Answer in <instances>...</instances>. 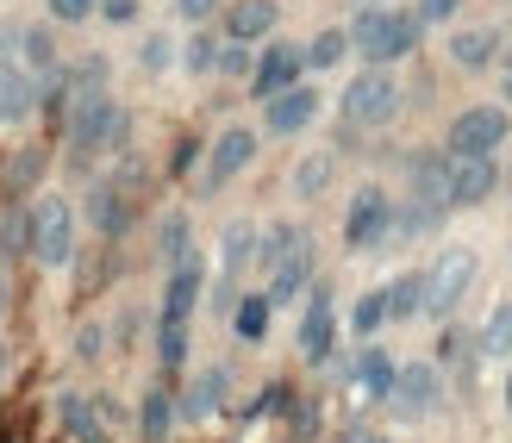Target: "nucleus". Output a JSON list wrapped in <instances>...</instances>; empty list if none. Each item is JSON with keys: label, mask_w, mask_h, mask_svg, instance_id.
<instances>
[{"label": "nucleus", "mask_w": 512, "mask_h": 443, "mask_svg": "<svg viewBox=\"0 0 512 443\" xmlns=\"http://www.w3.org/2000/svg\"><path fill=\"white\" fill-rule=\"evenodd\" d=\"M256 256H263V275H269L263 288L269 306H288L294 294L313 288V238H306V225H269Z\"/></svg>", "instance_id": "nucleus-1"}, {"label": "nucleus", "mask_w": 512, "mask_h": 443, "mask_svg": "<svg viewBox=\"0 0 512 443\" xmlns=\"http://www.w3.org/2000/svg\"><path fill=\"white\" fill-rule=\"evenodd\" d=\"M350 50H363L369 57V69H388V63H400V57H413L419 50V38H425V25L406 13V7H363L350 19Z\"/></svg>", "instance_id": "nucleus-2"}, {"label": "nucleus", "mask_w": 512, "mask_h": 443, "mask_svg": "<svg viewBox=\"0 0 512 443\" xmlns=\"http://www.w3.org/2000/svg\"><path fill=\"white\" fill-rule=\"evenodd\" d=\"M63 132H69V156H100V150H119L132 138V119L113 94H94V100H69L63 107Z\"/></svg>", "instance_id": "nucleus-3"}, {"label": "nucleus", "mask_w": 512, "mask_h": 443, "mask_svg": "<svg viewBox=\"0 0 512 443\" xmlns=\"http://www.w3.org/2000/svg\"><path fill=\"white\" fill-rule=\"evenodd\" d=\"M475 275H481V256L469 244H444L438 256H431V269H425V312L431 319H450V312L469 300Z\"/></svg>", "instance_id": "nucleus-4"}, {"label": "nucleus", "mask_w": 512, "mask_h": 443, "mask_svg": "<svg viewBox=\"0 0 512 443\" xmlns=\"http://www.w3.org/2000/svg\"><path fill=\"white\" fill-rule=\"evenodd\" d=\"M394 107H400V82H394L388 69L350 75V88H344V100H338V113H344L350 132H375V125H388Z\"/></svg>", "instance_id": "nucleus-5"}, {"label": "nucleus", "mask_w": 512, "mask_h": 443, "mask_svg": "<svg viewBox=\"0 0 512 443\" xmlns=\"http://www.w3.org/2000/svg\"><path fill=\"white\" fill-rule=\"evenodd\" d=\"M25 225H32V256L44 269H63L75 256V206L63 194H44L32 213H25Z\"/></svg>", "instance_id": "nucleus-6"}, {"label": "nucleus", "mask_w": 512, "mask_h": 443, "mask_svg": "<svg viewBox=\"0 0 512 443\" xmlns=\"http://www.w3.org/2000/svg\"><path fill=\"white\" fill-rule=\"evenodd\" d=\"M512 132V119L506 107H469V113H456L450 119V132H444V156H494Z\"/></svg>", "instance_id": "nucleus-7"}, {"label": "nucleus", "mask_w": 512, "mask_h": 443, "mask_svg": "<svg viewBox=\"0 0 512 443\" xmlns=\"http://www.w3.org/2000/svg\"><path fill=\"white\" fill-rule=\"evenodd\" d=\"M132 169H119V175H100L94 188H88V225L100 231V238H125L132 231Z\"/></svg>", "instance_id": "nucleus-8"}, {"label": "nucleus", "mask_w": 512, "mask_h": 443, "mask_svg": "<svg viewBox=\"0 0 512 443\" xmlns=\"http://www.w3.org/2000/svg\"><path fill=\"white\" fill-rule=\"evenodd\" d=\"M388 238H394V200L381 194V188H356L350 213H344V244L350 250H375V244H388Z\"/></svg>", "instance_id": "nucleus-9"}, {"label": "nucleus", "mask_w": 512, "mask_h": 443, "mask_svg": "<svg viewBox=\"0 0 512 443\" xmlns=\"http://www.w3.org/2000/svg\"><path fill=\"white\" fill-rule=\"evenodd\" d=\"M250 163H256V132H250V125H225V132L213 138L207 175H200V194H219L225 181H238Z\"/></svg>", "instance_id": "nucleus-10"}, {"label": "nucleus", "mask_w": 512, "mask_h": 443, "mask_svg": "<svg viewBox=\"0 0 512 443\" xmlns=\"http://www.w3.org/2000/svg\"><path fill=\"white\" fill-rule=\"evenodd\" d=\"M300 75H306V57H300V44L275 38V44L263 50V57H256V69H250V94H256V100H275V94L300 88Z\"/></svg>", "instance_id": "nucleus-11"}, {"label": "nucleus", "mask_w": 512, "mask_h": 443, "mask_svg": "<svg viewBox=\"0 0 512 443\" xmlns=\"http://www.w3.org/2000/svg\"><path fill=\"white\" fill-rule=\"evenodd\" d=\"M256 244H263V231H256L250 219H232V225H225V244H219V312L225 306H238V275L256 263Z\"/></svg>", "instance_id": "nucleus-12"}, {"label": "nucleus", "mask_w": 512, "mask_h": 443, "mask_svg": "<svg viewBox=\"0 0 512 443\" xmlns=\"http://www.w3.org/2000/svg\"><path fill=\"white\" fill-rule=\"evenodd\" d=\"M494 188H500L494 156H450V181H444L450 206H481V200H494Z\"/></svg>", "instance_id": "nucleus-13"}, {"label": "nucleus", "mask_w": 512, "mask_h": 443, "mask_svg": "<svg viewBox=\"0 0 512 443\" xmlns=\"http://www.w3.org/2000/svg\"><path fill=\"white\" fill-rule=\"evenodd\" d=\"M200 294H207V263H200V250L175 256L169 263V281H163V319H194Z\"/></svg>", "instance_id": "nucleus-14"}, {"label": "nucleus", "mask_w": 512, "mask_h": 443, "mask_svg": "<svg viewBox=\"0 0 512 443\" xmlns=\"http://www.w3.org/2000/svg\"><path fill=\"white\" fill-rule=\"evenodd\" d=\"M444 181H450V156H444V150H413V156H406V188H413V200L431 206L438 219L450 213Z\"/></svg>", "instance_id": "nucleus-15"}, {"label": "nucleus", "mask_w": 512, "mask_h": 443, "mask_svg": "<svg viewBox=\"0 0 512 443\" xmlns=\"http://www.w3.org/2000/svg\"><path fill=\"white\" fill-rule=\"evenodd\" d=\"M388 400H394L400 419H419V412H431V406H438V369H431V362H406V369H394Z\"/></svg>", "instance_id": "nucleus-16"}, {"label": "nucleus", "mask_w": 512, "mask_h": 443, "mask_svg": "<svg viewBox=\"0 0 512 443\" xmlns=\"http://www.w3.org/2000/svg\"><path fill=\"white\" fill-rule=\"evenodd\" d=\"M319 119V94L313 88H288V94H275V100H263V125H269V138H294V132H306V125Z\"/></svg>", "instance_id": "nucleus-17"}, {"label": "nucleus", "mask_w": 512, "mask_h": 443, "mask_svg": "<svg viewBox=\"0 0 512 443\" xmlns=\"http://www.w3.org/2000/svg\"><path fill=\"white\" fill-rule=\"evenodd\" d=\"M331 344H338V306H331V288H313L306 319H300V356L306 362H325Z\"/></svg>", "instance_id": "nucleus-18"}, {"label": "nucleus", "mask_w": 512, "mask_h": 443, "mask_svg": "<svg viewBox=\"0 0 512 443\" xmlns=\"http://www.w3.org/2000/svg\"><path fill=\"white\" fill-rule=\"evenodd\" d=\"M32 113H38V75L19 57L0 63V125H25Z\"/></svg>", "instance_id": "nucleus-19"}, {"label": "nucleus", "mask_w": 512, "mask_h": 443, "mask_svg": "<svg viewBox=\"0 0 512 443\" xmlns=\"http://www.w3.org/2000/svg\"><path fill=\"white\" fill-rule=\"evenodd\" d=\"M275 25H281L275 0H232V7H225V38L232 44H256V38H269Z\"/></svg>", "instance_id": "nucleus-20"}, {"label": "nucleus", "mask_w": 512, "mask_h": 443, "mask_svg": "<svg viewBox=\"0 0 512 443\" xmlns=\"http://www.w3.org/2000/svg\"><path fill=\"white\" fill-rule=\"evenodd\" d=\"M225 387H232V369H200V375H194V387L182 394V419H188V425L213 419L219 400H225Z\"/></svg>", "instance_id": "nucleus-21"}, {"label": "nucleus", "mask_w": 512, "mask_h": 443, "mask_svg": "<svg viewBox=\"0 0 512 443\" xmlns=\"http://www.w3.org/2000/svg\"><path fill=\"white\" fill-rule=\"evenodd\" d=\"M494 57H500V25H475V32L450 38V63L456 69H488Z\"/></svg>", "instance_id": "nucleus-22"}, {"label": "nucleus", "mask_w": 512, "mask_h": 443, "mask_svg": "<svg viewBox=\"0 0 512 443\" xmlns=\"http://www.w3.org/2000/svg\"><path fill=\"white\" fill-rule=\"evenodd\" d=\"M381 300H388V319H394V325L419 319V312H425V269L394 275V288H381Z\"/></svg>", "instance_id": "nucleus-23"}, {"label": "nucleus", "mask_w": 512, "mask_h": 443, "mask_svg": "<svg viewBox=\"0 0 512 443\" xmlns=\"http://www.w3.org/2000/svg\"><path fill=\"white\" fill-rule=\"evenodd\" d=\"M350 375H356V387H363V394H375V400H388V387H394V356L369 344L363 356H356V369H350Z\"/></svg>", "instance_id": "nucleus-24"}, {"label": "nucleus", "mask_w": 512, "mask_h": 443, "mask_svg": "<svg viewBox=\"0 0 512 443\" xmlns=\"http://www.w3.org/2000/svg\"><path fill=\"white\" fill-rule=\"evenodd\" d=\"M331 175H338V156H331V150H313V156L294 169V194H300V200H319V194L331 188Z\"/></svg>", "instance_id": "nucleus-25"}, {"label": "nucleus", "mask_w": 512, "mask_h": 443, "mask_svg": "<svg viewBox=\"0 0 512 443\" xmlns=\"http://www.w3.org/2000/svg\"><path fill=\"white\" fill-rule=\"evenodd\" d=\"M169 419H175L169 387H150L144 406H138V431H144V443H163V437H169Z\"/></svg>", "instance_id": "nucleus-26"}, {"label": "nucleus", "mask_w": 512, "mask_h": 443, "mask_svg": "<svg viewBox=\"0 0 512 443\" xmlns=\"http://www.w3.org/2000/svg\"><path fill=\"white\" fill-rule=\"evenodd\" d=\"M232 331L244 337V344H263V331H269V294H244L232 306Z\"/></svg>", "instance_id": "nucleus-27"}, {"label": "nucleus", "mask_w": 512, "mask_h": 443, "mask_svg": "<svg viewBox=\"0 0 512 443\" xmlns=\"http://www.w3.org/2000/svg\"><path fill=\"white\" fill-rule=\"evenodd\" d=\"M475 350H481V356H512V306H494V312H488V325H481Z\"/></svg>", "instance_id": "nucleus-28"}, {"label": "nucleus", "mask_w": 512, "mask_h": 443, "mask_svg": "<svg viewBox=\"0 0 512 443\" xmlns=\"http://www.w3.org/2000/svg\"><path fill=\"white\" fill-rule=\"evenodd\" d=\"M344 50H350V38H344V32H319L313 44L300 50V57H306V69H338V63H344Z\"/></svg>", "instance_id": "nucleus-29"}, {"label": "nucleus", "mask_w": 512, "mask_h": 443, "mask_svg": "<svg viewBox=\"0 0 512 443\" xmlns=\"http://www.w3.org/2000/svg\"><path fill=\"white\" fill-rule=\"evenodd\" d=\"M381 325H388V300H381V294H363V300L350 306V331L356 337H375Z\"/></svg>", "instance_id": "nucleus-30"}, {"label": "nucleus", "mask_w": 512, "mask_h": 443, "mask_svg": "<svg viewBox=\"0 0 512 443\" xmlns=\"http://www.w3.org/2000/svg\"><path fill=\"white\" fill-rule=\"evenodd\" d=\"M182 63H188V75H213L219 69V38L213 32H194L188 50H182Z\"/></svg>", "instance_id": "nucleus-31"}, {"label": "nucleus", "mask_w": 512, "mask_h": 443, "mask_svg": "<svg viewBox=\"0 0 512 443\" xmlns=\"http://www.w3.org/2000/svg\"><path fill=\"white\" fill-rule=\"evenodd\" d=\"M38 175H44V150H19V156H7V194L32 188Z\"/></svg>", "instance_id": "nucleus-32"}, {"label": "nucleus", "mask_w": 512, "mask_h": 443, "mask_svg": "<svg viewBox=\"0 0 512 443\" xmlns=\"http://www.w3.org/2000/svg\"><path fill=\"white\" fill-rule=\"evenodd\" d=\"M157 350H163V369H182V356H188V319H163Z\"/></svg>", "instance_id": "nucleus-33"}, {"label": "nucleus", "mask_w": 512, "mask_h": 443, "mask_svg": "<svg viewBox=\"0 0 512 443\" xmlns=\"http://www.w3.org/2000/svg\"><path fill=\"white\" fill-rule=\"evenodd\" d=\"M157 244H163L169 263H175V256H188V213H169L163 231H157Z\"/></svg>", "instance_id": "nucleus-34"}, {"label": "nucleus", "mask_w": 512, "mask_h": 443, "mask_svg": "<svg viewBox=\"0 0 512 443\" xmlns=\"http://www.w3.org/2000/svg\"><path fill=\"white\" fill-rule=\"evenodd\" d=\"M250 69H256L250 44H232V38H225V44H219V69H213V75H250Z\"/></svg>", "instance_id": "nucleus-35"}, {"label": "nucleus", "mask_w": 512, "mask_h": 443, "mask_svg": "<svg viewBox=\"0 0 512 443\" xmlns=\"http://www.w3.org/2000/svg\"><path fill=\"white\" fill-rule=\"evenodd\" d=\"M456 13H463V0H419V7H413L419 25H450Z\"/></svg>", "instance_id": "nucleus-36"}, {"label": "nucleus", "mask_w": 512, "mask_h": 443, "mask_svg": "<svg viewBox=\"0 0 512 443\" xmlns=\"http://www.w3.org/2000/svg\"><path fill=\"white\" fill-rule=\"evenodd\" d=\"M169 57H175V44H169L163 32H157V38H144V50H138V63H144L150 75H163V69H169Z\"/></svg>", "instance_id": "nucleus-37"}, {"label": "nucleus", "mask_w": 512, "mask_h": 443, "mask_svg": "<svg viewBox=\"0 0 512 443\" xmlns=\"http://www.w3.org/2000/svg\"><path fill=\"white\" fill-rule=\"evenodd\" d=\"M100 19H113V25H132L138 19V0H94Z\"/></svg>", "instance_id": "nucleus-38"}, {"label": "nucleus", "mask_w": 512, "mask_h": 443, "mask_svg": "<svg viewBox=\"0 0 512 443\" xmlns=\"http://www.w3.org/2000/svg\"><path fill=\"white\" fill-rule=\"evenodd\" d=\"M175 13H182L188 25H207V19L219 13V0H175Z\"/></svg>", "instance_id": "nucleus-39"}, {"label": "nucleus", "mask_w": 512, "mask_h": 443, "mask_svg": "<svg viewBox=\"0 0 512 443\" xmlns=\"http://www.w3.org/2000/svg\"><path fill=\"white\" fill-rule=\"evenodd\" d=\"M50 13H57L63 25H82V19L94 13V0H50Z\"/></svg>", "instance_id": "nucleus-40"}, {"label": "nucleus", "mask_w": 512, "mask_h": 443, "mask_svg": "<svg viewBox=\"0 0 512 443\" xmlns=\"http://www.w3.org/2000/svg\"><path fill=\"white\" fill-rule=\"evenodd\" d=\"M13 57H19V25L0 19V63H13Z\"/></svg>", "instance_id": "nucleus-41"}, {"label": "nucleus", "mask_w": 512, "mask_h": 443, "mask_svg": "<svg viewBox=\"0 0 512 443\" xmlns=\"http://www.w3.org/2000/svg\"><path fill=\"white\" fill-rule=\"evenodd\" d=\"M500 94H506V100H512V69H506V75H500Z\"/></svg>", "instance_id": "nucleus-42"}, {"label": "nucleus", "mask_w": 512, "mask_h": 443, "mask_svg": "<svg viewBox=\"0 0 512 443\" xmlns=\"http://www.w3.org/2000/svg\"><path fill=\"white\" fill-rule=\"evenodd\" d=\"M506 412H512V369H506Z\"/></svg>", "instance_id": "nucleus-43"}, {"label": "nucleus", "mask_w": 512, "mask_h": 443, "mask_svg": "<svg viewBox=\"0 0 512 443\" xmlns=\"http://www.w3.org/2000/svg\"><path fill=\"white\" fill-rule=\"evenodd\" d=\"M500 181H506V194H512V169H506V175H500Z\"/></svg>", "instance_id": "nucleus-44"}, {"label": "nucleus", "mask_w": 512, "mask_h": 443, "mask_svg": "<svg viewBox=\"0 0 512 443\" xmlns=\"http://www.w3.org/2000/svg\"><path fill=\"white\" fill-rule=\"evenodd\" d=\"M363 7H388V0H363Z\"/></svg>", "instance_id": "nucleus-45"}, {"label": "nucleus", "mask_w": 512, "mask_h": 443, "mask_svg": "<svg viewBox=\"0 0 512 443\" xmlns=\"http://www.w3.org/2000/svg\"><path fill=\"white\" fill-rule=\"evenodd\" d=\"M0 306H7V281H0Z\"/></svg>", "instance_id": "nucleus-46"}, {"label": "nucleus", "mask_w": 512, "mask_h": 443, "mask_svg": "<svg viewBox=\"0 0 512 443\" xmlns=\"http://www.w3.org/2000/svg\"><path fill=\"white\" fill-rule=\"evenodd\" d=\"M356 443H381V437H356Z\"/></svg>", "instance_id": "nucleus-47"}, {"label": "nucleus", "mask_w": 512, "mask_h": 443, "mask_svg": "<svg viewBox=\"0 0 512 443\" xmlns=\"http://www.w3.org/2000/svg\"><path fill=\"white\" fill-rule=\"evenodd\" d=\"M0 369H7V350H0Z\"/></svg>", "instance_id": "nucleus-48"}]
</instances>
